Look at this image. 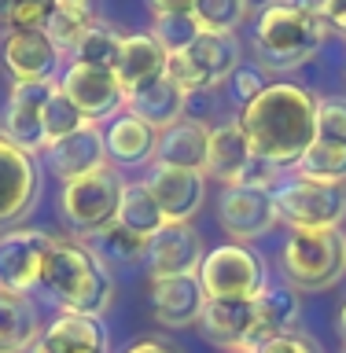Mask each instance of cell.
Returning <instances> with one entry per match:
<instances>
[{
  "instance_id": "1",
  "label": "cell",
  "mask_w": 346,
  "mask_h": 353,
  "mask_svg": "<svg viewBox=\"0 0 346 353\" xmlns=\"http://www.w3.org/2000/svg\"><path fill=\"white\" fill-rule=\"evenodd\" d=\"M251 151L269 165H298V159L317 140V99L302 85L276 81L265 85L254 103L236 118Z\"/></svg>"
},
{
  "instance_id": "2",
  "label": "cell",
  "mask_w": 346,
  "mask_h": 353,
  "mask_svg": "<svg viewBox=\"0 0 346 353\" xmlns=\"http://www.w3.org/2000/svg\"><path fill=\"white\" fill-rule=\"evenodd\" d=\"M41 287L66 313L104 316L110 302H115V276L96 258V250L81 247V243H66V239L52 243L48 258H44Z\"/></svg>"
},
{
  "instance_id": "3",
  "label": "cell",
  "mask_w": 346,
  "mask_h": 353,
  "mask_svg": "<svg viewBox=\"0 0 346 353\" xmlns=\"http://www.w3.org/2000/svg\"><path fill=\"white\" fill-rule=\"evenodd\" d=\"M325 44V19L298 4H269L254 26V48L265 70H295Z\"/></svg>"
},
{
  "instance_id": "4",
  "label": "cell",
  "mask_w": 346,
  "mask_h": 353,
  "mask_svg": "<svg viewBox=\"0 0 346 353\" xmlns=\"http://www.w3.org/2000/svg\"><path fill=\"white\" fill-rule=\"evenodd\" d=\"M280 258L295 291H328L346 276V232H291Z\"/></svg>"
},
{
  "instance_id": "5",
  "label": "cell",
  "mask_w": 346,
  "mask_h": 353,
  "mask_svg": "<svg viewBox=\"0 0 346 353\" xmlns=\"http://www.w3.org/2000/svg\"><path fill=\"white\" fill-rule=\"evenodd\" d=\"M240 70V41L236 33H203L181 55H166V77L181 85L188 96L199 88H214Z\"/></svg>"
},
{
  "instance_id": "6",
  "label": "cell",
  "mask_w": 346,
  "mask_h": 353,
  "mask_svg": "<svg viewBox=\"0 0 346 353\" xmlns=\"http://www.w3.org/2000/svg\"><path fill=\"white\" fill-rule=\"evenodd\" d=\"M203 176H214V181H221L225 188H269L273 176H276V165L262 162L258 154L251 151L240 121H221L218 129H210Z\"/></svg>"
},
{
  "instance_id": "7",
  "label": "cell",
  "mask_w": 346,
  "mask_h": 353,
  "mask_svg": "<svg viewBox=\"0 0 346 353\" xmlns=\"http://www.w3.org/2000/svg\"><path fill=\"white\" fill-rule=\"evenodd\" d=\"M276 217L291 232H325L346 221V188L343 184H314L287 181L273 192Z\"/></svg>"
},
{
  "instance_id": "8",
  "label": "cell",
  "mask_w": 346,
  "mask_h": 353,
  "mask_svg": "<svg viewBox=\"0 0 346 353\" xmlns=\"http://www.w3.org/2000/svg\"><path fill=\"white\" fill-rule=\"evenodd\" d=\"M122 176L104 165V170L77 176L63 188V217L66 225L81 236H99L107 225L118 217V199H122Z\"/></svg>"
},
{
  "instance_id": "9",
  "label": "cell",
  "mask_w": 346,
  "mask_h": 353,
  "mask_svg": "<svg viewBox=\"0 0 346 353\" xmlns=\"http://www.w3.org/2000/svg\"><path fill=\"white\" fill-rule=\"evenodd\" d=\"M199 283L206 298H258L265 291V265L251 247L243 243H225L214 247L199 265Z\"/></svg>"
},
{
  "instance_id": "10",
  "label": "cell",
  "mask_w": 346,
  "mask_h": 353,
  "mask_svg": "<svg viewBox=\"0 0 346 353\" xmlns=\"http://www.w3.org/2000/svg\"><path fill=\"white\" fill-rule=\"evenodd\" d=\"M52 243L55 239L48 232H33V228H15L8 236H0V291L30 294L41 283Z\"/></svg>"
},
{
  "instance_id": "11",
  "label": "cell",
  "mask_w": 346,
  "mask_h": 353,
  "mask_svg": "<svg viewBox=\"0 0 346 353\" xmlns=\"http://www.w3.org/2000/svg\"><path fill=\"white\" fill-rule=\"evenodd\" d=\"M41 192V165L0 132V225L26 217Z\"/></svg>"
},
{
  "instance_id": "12",
  "label": "cell",
  "mask_w": 346,
  "mask_h": 353,
  "mask_svg": "<svg viewBox=\"0 0 346 353\" xmlns=\"http://www.w3.org/2000/svg\"><path fill=\"white\" fill-rule=\"evenodd\" d=\"M218 221L232 236V243H251L269 236L280 217H276L269 188H225L218 199Z\"/></svg>"
},
{
  "instance_id": "13",
  "label": "cell",
  "mask_w": 346,
  "mask_h": 353,
  "mask_svg": "<svg viewBox=\"0 0 346 353\" xmlns=\"http://www.w3.org/2000/svg\"><path fill=\"white\" fill-rule=\"evenodd\" d=\"M59 88L88 121L115 118L118 110H126V92H122L115 70H96V66H85V63H70Z\"/></svg>"
},
{
  "instance_id": "14",
  "label": "cell",
  "mask_w": 346,
  "mask_h": 353,
  "mask_svg": "<svg viewBox=\"0 0 346 353\" xmlns=\"http://www.w3.org/2000/svg\"><path fill=\"white\" fill-rule=\"evenodd\" d=\"M55 81H15L4 107V137L22 151L48 148L44 140V103H48Z\"/></svg>"
},
{
  "instance_id": "15",
  "label": "cell",
  "mask_w": 346,
  "mask_h": 353,
  "mask_svg": "<svg viewBox=\"0 0 346 353\" xmlns=\"http://www.w3.org/2000/svg\"><path fill=\"white\" fill-rule=\"evenodd\" d=\"M148 192L159 203L166 225H188L206 199V176L192 170H170V165H155L148 181Z\"/></svg>"
},
{
  "instance_id": "16",
  "label": "cell",
  "mask_w": 346,
  "mask_h": 353,
  "mask_svg": "<svg viewBox=\"0 0 346 353\" xmlns=\"http://www.w3.org/2000/svg\"><path fill=\"white\" fill-rule=\"evenodd\" d=\"M199 265H203V243H199V232L192 225H162L148 239V272H151V280L199 272Z\"/></svg>"
},
{
  "instance_id": "17",
  "label": "cell",
  "mask_w": 346,
  "mask_h": 353,
  "mask_svg": "<svg viewBox=\"0 0 346 353\" xmlns=\"http://www.w3.org/2000/svg\"><path fill=\"white\" fill-rule=\"evenodd\" d=\"M203 305H206V291H203V283H199V272L151 280V313L162 327L199 324Z\"/></svg>"
},
{
  "instance_id": "18",
  "label": "cell",
  "mask_w": 346,
  "mask_h": 353,
  "mask_svg": "<svg viewBox=\"0 0 346 353\" xmlns=\"http://www.w3.org/2000/svg\"><path fill=\"white\" fill-rule=\"evenodd\" d=\"M48 165H52V173L59 176L63 184L104 170L107 165V140H104V132H99L96 121H88L85 129L70 132L66 140L52 143L48 148Z\"/></svg>"
},
{
  "instance_id": "19",
  "label": "cell",
  "mask_w": 346,
  "mask_h": 353,
  "mask_svg": "<svg viewBox=\"0 0 346 353\" xmlns=\"http://www.w3.org/2000/svg\"><path fill=\"white\" fill-rule=\"evenodd\" d=\"M30 353H107V331L99 324V316L63 309L52 324H44Z\"/></svg>"
},
{
  "instance_id": "20",
  "label": "cell",
  "mask_w": 346,
  "mask_h": 353,
  "mask_svg": "<svg viewBox=\"0 0 346 353\" xmlns=\"http://www.w3.org/2000/svg\"><path fill=\"white\" fill-rule=\"evenodd\" d=\"M115 77H118V85H122V92H126V96L140 92V88H148L151 81L166 77V52H162V44L155 41L151 33L122 37Z\"/></svg>"
},
{
  "instance_id": "21",
  "label": "cell",
  "mask_w": 346,
  "mask_h": 353,
  "mask_svg": "<svg viewBox=\"0 0 346 353\" xmlns=\"http://www.w3.org/2000/svg\"><path fill=\"white\" fill-rule=\"evenodd\" d=\"M59 63V52L44 30L8 33L4 41V66L15 81H52V70Z\"/></svg>"
},
{
  "instance_id": "22",
  "label": "cell",
  "mask_w": 346,
  "mask_h": 353,
  "mask_svg": "<svg viewBox=\"0 0 346 353\" xmlns=\"http://www.w3.org/2000/svg\"><path fill=\"white\" fill-rule=\"evenodd\" d=\"M295 320H298L295 287H265V291L254 298V331H251L247 346L240 353H258L269 339L295 331Z\"/></svg>"
},
{
  "instance_id": "23",
  "label": "cell",
  "mask_w": 346,
  "mask_h": 353,
  "mask_svg": "<svg viewBox=\"0 0 346 353\" xmlns=\"http://www.w3.org/2000/svg\"><path fill=\"white\" fill-rule=\"evenodd\" d=\"M184 103H188V92L181 85H173L170 77H159L151 81L148 88L126 96V114L140 118L144 125H151L155 132H166L170 125H177L184 114Z\"/></svg>"
},
{
  "instance_id": "24",
  "label": "cell",
  "mask_w": 346,
  "mask_h": 353,
  "mask_svg": "<svg viewBox=\"0 0 346 353\" xmlns=\"http://www.w3.org/2000/svg\"><path fill=\"white\" fill-rule=\"evenodd\" d=\"M199 324L214 342L240 353L254 331V298L251 302H243V298H206Z\"/></svg>"
},
{
  "instance_id": "25",
  "label": "cell",
  "mask_w": 346,
  "mask_h": 353,
  "mask_svg": "<svg viewBox=\"0 0 346 353\" xmlns=\"http://www.w3.org/2000/svg\"><path fill=\"white\" fill-rule=\"evenodd\" d=\"M206 143L210 129L203 121H177L166 132H159V148H155V165H170V170H192L203 173L206 165Z\"/></svg>"
},
{
  "instance_id": "26",
  "label": "cell",
  "mask_w": 346,
  "mask_h": 353,
  "mask_svg": "<svg viewBox=\"0 0 346 353\" xmlns=\"http://www.w3.org/2000/svg\"><path fill=\"white\" fill-rule=\"evenodd\" d=\"M41 339L37 309L26 294L0 291V353H30Z\"/></svg>"
},
{
  "instance_id": "27",
  "label": "cell",
  "mask_w": 346,
  "mask_h": 353,
  "mask_svg": "<svg viewBox=\"0 0 346 353\" xmlns=\"http://www.w3.org/2000/svg\"><path fill=\"white\" fill-rule=\"evenodd\" d=\"M107 140V159H115L122 165H140L155 159V148H159V132L151 125H144L140 118L122 114L115 118V125L104 132Z\"/></svg>"
},
{
  "instance_id": "28",
  "label": "cell",
  "mask_w": 346,
  "mask_h": 353,
  "mask_svg": "<svg viewBox=\"0 0 346 353\" xmlns=\"http://www.w3.org/2000/svg\"><path fill=\"white\" fill-rule=\"evenodd\" d=\"M115 225L129 228L133 236L140 239H151L155 232L166 225L159 203H155V195L148 192V184L144 181H133V184H122V199H118V217Z\"/></svg>"
},
{
  "instance_id": "29",
  "label": "cell",
  "mask_w": 346,
  "mask_h": 353,
  "mask_svg": "<svg viewBox=\"0 0 346 353\" xmlns=\"http://www.w3.org/2000/svg\"><path fill=\"white\" fill-rule=\"evenodd\" d=\"M295 173L298 181H314V184H346V143L314 140V148L298 159Z\"/></svg>"
},
{
  "instance_id": "30",
  "label": "cell",
  "mask_w": 346,
  "mask_h": 353,
  "mask_svg": "<svg viewBox=\"0 0 346 353\" xmlns=\"http://www.w3.org/2000/svg\"><path fill=\"white\" fill-rule=\"evenodd\" d=\"M118 52H122V33L110 30V26H104V22H93V26L85 30L81 44H77L74 63L96 66V70H115Z\"/></svg>"
},
{
  "instance_id": "31",
  "label": "cell",
  "mask_w": 346,
  "mask_h": 353,
  "mask_svg": "<svg viewBox=\"0 0 346 353\" xmlns=\"http://www.w3.org/2000/svg\"><path fill=\"white\" fill-rule=\"evenodd\" d=\"M251 11V0H195V22L203 33H236Z\"/></svg>"
},
{
  "instance_id": "32",
  "label": "cell",
  "mask_w": 346,
  "mask_h": 353,
  "mask_svg": "<svg viewBox=\"0 0 346 353\" xmlns=\"http://www.w3.org/2000/svg\"><path fill=\"white\" fill-rule=\"evenodd\" d=\"M93 239H96V258L104 265H133L140 254H148V239L133 236V232L122 228V225H107Z\"/></svg>"
},
{
  "instance_id": "33",
  "label": "cell",
  "mask_w": 346,
  "mask_h": 353,
  "mask_svg": "<svg viewBox=\"0 0 346 353\" xmlns=\"http://www.w3.org/2000/svg\"><path fill=\"white\" fill-rule=\"evenodd\" d=\"M85 125H88V118L63 96V88L55 85L52 96H48V103H44V140H48V148H52V143H59V140H66L70 132L85 129Z\"/></svg>"
},
{
  "instance_id": "34",
  "label": "cell",
  "mask_w": 346,
  "mask_h": 353,
  "mask_svg": "<svg viewBox=\"0 0 346 353\" xmlns=\"http://www.w3.org/2000/svg\"><path fill=\"white\" fill-rule=\"evenodd\" d=\"M151 37L162 44L166 55H181L203 37V26L195 22V15H155Z\"/></svg>"
},
{
  "instance_id": "35",
  "label": "cell",
  "mask_w": 346,
  "mask_h": 353,
  "mask_svg": "<svg viewBox=\"0 0 346 353\" xmlns=\"http://www.w3.org/2000/svg\"><path fill=\"white\" fill-rule=\"evenodd\" d=\"M88 26H93V22L74 19V15H63V11H52L48 22H44V33H48V41L55 44V52H59V55H74Z\"/></svg>"
},
{
  "instance_id": "36",
  "label": "cell",
  "mask_w": 346,
  "mask_h": 353,
  "mask_svg": "<svg viewBox=\"0 0 346 353\" xmlns=\"http://www.w3.org/2000/svg\"><path fill=\"white\" fill-rule=\"evenodd\" d=\"M317 140L346 143V96L317 99Z\"/></svg>"
},
{
  "instance_id": "37",
  "label": "cell",
  "mask_w": 346,
  "mask_h": 353,
  "mask_svg": "<svg viewBox=\"0 0 346 353\" xmlns=\"http://www.w3.org/2000/svg\"><path fill=\"white\" fill-rule=\"evenodd\" d=\"M258 353H320L317 342L309 335H298V331H287V335H276L269 339Z\"/></svg>"
},
{
  "instance_id": "38",
  "label": "cell",
  "mask_w": 346,
  "mask_h": 353,
  "mask_svg": "<svg viewBox=\"0 0 346 353\" xmlns=\"http://www.w3.org/2000/svg\"><path fill=\"white\" fill-rule=\"evenodd\" d=\"M262 88H265L262 70H243V66H240V70L232 74V92H236V99H240L243 107L254 103V99L262 96Z\"/></svg>"
},
{
  "instance_id": "39",
  "label": "cell",
  "mask_w": 346,
  "mask_h": 353,
  "mask_svg": "<svg viewBox=\"0 0 346 353\" xmlns=\"http://www.w3.org/2000/svg\"><path fill=\"white\" fill-rule=\"evenodd\" d=\"M320 19L346 33V0H320Z\"/></svg>"
},
{
  "instance_id": "40",
  "label": "cell",
  "mask_w": 346,
  "mask_h": 353,
  "mask_svg": "<svg viewBox=\"0 0 346 353\" xmlns=\"http://www.w3.org/2000/svg\"><path fill=\"white\" fill-rule=\"evenodd\" d=\"M52 4H55V11H63V15L93 22V0H52Z\"/></svg>"
},
{
  "instance_id": "41",
  "label": "cell",
  "mask_w": 346,
  "mask_h": 353,
  "mask_svg": "<svg viewBox=\"0 0 346 353\" xmlns=\"http://www.w3.org/2000/svg\"><path fill=\"white\" fill-rule=\"evenodd\" d=\"M155 15H192L195 0H151Z\"/></svg>"
},
{
  "instance_id": "42",
  "label": "cell",
  "mask_w": 346,
  "mask_h": 353,
  "mask_svg": "<svg viewBox=\"0 0 346 353\" xmlns=\"http://www.w3.org/2000/svg\"><path fill=\"white\" fill-rule=\"evenodd\" d=\"M126 353H181V350H173L170 342H159V339H140V342H133Z\"/></svg>"
},
{
  "instance_id": "43",
  "label": "cell",
  "mask_w": 346,
  "mask_h": 353,
  "mask_svg": "<svg viewBox=\"0 0 346 353\" xmlns=\"http://www.w3.org/2000/svg\"><path fill=\"white\" fill-rule=\"evenodd\" d=\"M26 4H37V0H0V26L8 30V26H11V19H15Z\"/></svg>"
},
{
  "instance_id": "44",
  "label": "cell",
  "mask_w": 346,
  "mask_h": 353,
  "mask_svg": "<svg viewBox=\"0 0 346 353\" xmlns=\"http://www.w3.org/2000/svg\"><path fill=\"white\" fill-rule=\"evenodd\" d=\"M339 331H343V339H346V305L339 309Z\"/></svg>"
},
{
  "instance_id": "45",
  "label": "cell",
  "mask_w": 346,
  "mask_h": 353,
  "mask_svg": "<svg viewBox=\"0 0 346 353\" xmlns=\"http://www.w3.org/2000/svg\"><path fill=\"white\" fill-rule=\"evenodd\" d=\"M343 353H346V350H343Z\"/></svg>"
}]
</instances>
